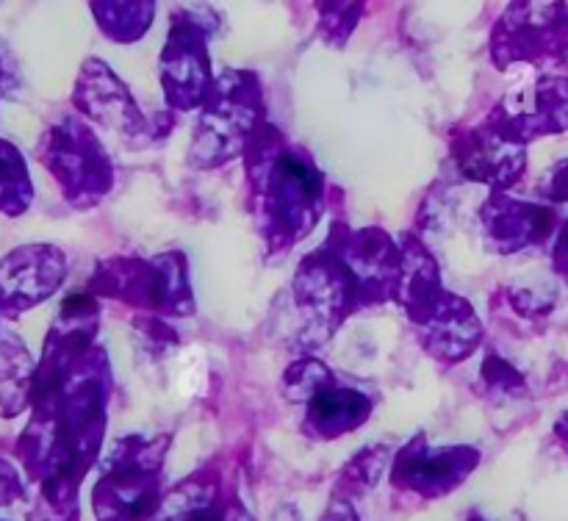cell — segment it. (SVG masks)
I'll use <instances>...</instances> for the list:
<instances>
[{"label": "cell", "instance_id": "obj_1", "mask_svg": "<svg viewBox=\"0 0 568 521\" xmlns=\"http://www.w3.org/2000/svg\"><path fill=\"white\" fill-rule=\"evenodd\" d=\"M552 194L558 200H568V161H566V164H560L558 172H555Z\"/></svg>", "mask_w": 568, "mask_h": 521}, {"label": "cell", "instance_id": "obj_2", "mask_svg": "<svg viewBox=\"0 0 568 521\" xmlns=\"http://www.w3.org/2000/svg\"><path fill=\"white\" fill-rule=\"evenodd\" d=\"M558 266H560V272L568 277V225H566L564 236H560V244H558Z\"/></svg>", "mask_w": 568, "mask_h": 521}]
</instances>
